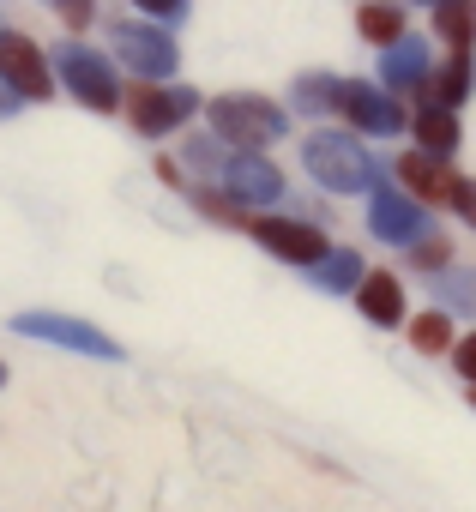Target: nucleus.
Segmentation results:
<instances>
[{"label":"nucleus","mask_w":476,"mask_h":512,"mask_svg":"<svg viewBox=\"0 0 476 512\" xmlns=\"http://www.w3.org/2000/svg\"><path fill=\"white\" fill-rule=\"evenodd\" d=\"M362 278H368V266H362V253H350V247H332L320 266H308V284H314V290H326V296H344V290L356 296V284H362Z\"/></svg>","instance_id":"nucleus-18"},{"label":"nucleus","mask_w":476,"mask_h":512,"mask_svg":"<svg viewBox=\"0 0 476 512\" xmlns=\"http://www.w3.org/2000/svg\"><path fill=\"white\" fill-rule=\"evenodd\" d=\"M356 314H362L368 326H380V332L404 326V284H398L392 272H368V278L356 284Z\"/></svg>","instance_id":"nucleus-14"},{"label":"nucleus","mask_w":476,"mask_h":512,"mask_svg":"<svg viewBox=\"0 0 476 512\" xmlns=\"http://www.w3.org/2000/svg\"><path fill=\"white\" fill-rule=\"evenodd\" d=\"M139 13H151V19H163V25H175L181 13H187V0H133Z\"/></svg>","instance_id":"nucleus-26"},{"label":"nucleus","mask_w":476,"mask_h":512,"mask_svg":"<svg viewBox=\"0 0 476 512\" xmlns=\"http://www.w3.org/2000/svg\"><path fill=\"white\" fill-rule=\"evenodd\" d=\"M19 332H25V338H49V344H67V350H79V356H97V362H115V356H121L115 338H103L97 326L67 320V314H19Z\"/></svg>","instance_id":"nucleus-9"},{"label":"nucleus","mask_w":476,"mask_h":512,"mask_svg":"<svg viewBox=\"0 0 476 512\" xmlns=\"http://www.w3.org/2000/svg\"><path fill=\"white\" fill-rule=\"evenodd\" d=\"M434 37L446 55H470L476 49V0H440L434 7Z\"/></svg>","instance_id":"nucleus-17"},{"label":"nucleus","mask_w":476,"mask_h":512,"mask_svg":"<svg viewBox=\"0 0 476 512\" xmlns=\"http://www.w3.org/2000/svg\"><path fill=\"white\" fill-rule=\"evenodd\" d=\"M338 115H344L356 133H368V139H392V133L410 127L404 103H398L386 85H368V79H344V85H338Z\"/></svg>","instance_id":"nucleus-4"},{"label":"nucleus","mask_w":476,"mask_h":512,"mask_svg":"<svg viewBox=\"0 0 476 512\" xmlns=\"http://www.w3.org/2000/svg\"><path fill=\"white\" fill-rule=\"evenodd\" d=\"M452 368H458V374L476 386V332H464V338L452 344Z\"/></svg>","instance_id":"nucleus-25"},{"label":"nucleus","mask_w":476,"mask_h":512,"mask_svg":"<svg viewBox=\"0 0 476 512\" xmlns=\"http://www.w3.org/2000/svg\"><path fill=\"white\" fill-rule=\"evenodd\" d=\"M223 187L242 205H278L284 199V169L266 163L260 151H229L223 157Z\"/></svg>","instance_id":"nucleus-8"},{"label":"nucleus","mask_w":476,"mask_h":512,"mask_svg":"<svg viewBox=\"0 0 476 512\" xmlns=\"http://www.w3.org/2000/svg\"><path fill=\"white\" fill-rule=\"evenodd\" d=\"M368 229H374V241L410 247V241H422V235H428V205L380 181V187L368 193Z\"/></svg>","instance_id":"nucleus-6"},{"label":"nucleus","mask_w":476,"mask_h":512,"mask_svg":"<svg viewBox=\"0 0 476 512\" xmlns=\"http://www.w3.org/2000/svg\"><path fill=\"white\" fill-rule=\"evenodd\" d=\"M356 31H362L368 43H380V49H392V43H404V37H410V31H404V13H398V7H386V0H368L362 19H356Z\"/></svg>","instance_id":"nucleus-21"},{"label":"nucleus","mask_w":476,"mask_h":512,"mask_svg":"<svg viewBox=\"0 0 476 512\" xmlns=\"http://www.w3.org/2000/svg\"><path fill=\"white\" fill-rule=\"evenodd\" d=\"M55 67H61V79H67V91H73L79 103H91V109H103V115L121 103V79H115V67H109L97 49H85V43H67Z\"/></svg>","instance_id":"nucleus-5"},{"label":"nucleus","mask_w":476,"mask_h":512,"mask_svg":"<svg viewBox=\"0 0 476 512\" xmlns=\"http://www.w3.org/2000/svg\"><path fill=\"white\" fill-rule=\"evenodd\" d=\"M13 109H19V91H13L7 79H0V115H13Z\"/></svg>","instance_id":"nucleus-29"},{"label":"nucleus","mask_w":476,"mask_h":512,"mask_svg":"<svg viewBox=\"0 0 476 512\" xmlns=\"http://www.w3.org/2000/svg\"><path fill=\"white\" fill-rule=\"evenodd\" d=\"M193 109H199V97H193L187 85H169V91H163V85H139V91L127 97V121H133L145 139H163V133H175V127H181Z\"/></svg>","instance_id":"nucleus-7"},{"label":"nucleus","mask_w":476,"mask_h":512,"mask_svg":"<svg viewBox=\"0 0 476 512\" xmlns=\"http://www.w3.org/2000/svg\"><path fill=\"white\" fill-rule=\"evenodd\" d=\"M115 55H121V67H133L145 79H169L181 67L175 61V43L157 25H115Z\"/></svg>","instance_id":"nucleus-10"},{"label":"nucleus","mask_w":476,"mask_h":512,"mask_svg":"<svg viewBox=\"0 0 476 512\" xmlns=\"http://www.w3.org/2000/svg\"><path fill=\"white\" fill-rule=\"evenodd\" d=\"M434 308L446 314H476V278L470 272H434Z\"/></svg>","instance_id":"nucleus-22"},{"label":"nucleus","mask_w":476,"mask_h":512,"mask_svg":"<svg viewBox=\"0 0 476 512\" xmlns=\"http://www.w3.org/2000/svg\"><path fill=\"white\" fill-rule=\"evenodd\" d=\"M404 332H410V350H416V356H452V344H458L446 308H428V314L404 320Z\"/></svg>","instance_id":"nucleus-19"},{"label":"nucleus","mask_w":476,"mask_h":512,"mask_svg":"<svg viewBox=\"0 0 476 512\" xmlns=\"http://www.w3.org/2000/svg\"><path fill=\"white\" fill-rule=\"evenodd\" d=\"M428 43L422 37H404V43H392V49H380V85L398 97V91H422V79H428Z\"/></svg>","instance_id":"nucleus-15"},{"label":"nucleus","mask_w":476,"mask_h":512,"mask_svg":"<svg viewBox=\"0 0 476 512\" xmlns=\"http://www.w3.org/2000/svg\"><path fill=\"white\" fill-rule=\"evenodd\" d=\"M0 386H7V368H0Z\"/></svg>","instance_id":"nucleus-30"},{"label":"nucleus","mask_w":476,"mask_h":512,"mask_svg":"<svg viewBox=\"0 0 476 512\" xmlns=\"http://www.w3.org/2000/svg\"><path fill=\"white\" fill-rule=\"evenodd\" d=\"M398 181H404V193L410 199H422L428 211H440V205H452V193H458V169L446 163V157H428V151H404L398 157Z\"/></svg>","instance_id":"nucleus-11"},{"label":"nucleus","mask_w":476,"mask_h":512,"mask_svg":"<svg viewBox=\"0 0 476 512\" xmlns=\"http://www.w3.org/2000/svg\"><path fill=\"white\" fill-rule=\"evenodd\" d=\"M55 13L79 31V25H91V13H97V0H55Z\"/></svg>","instance_id":"nucleus-27"},{"label":"nucleus","mask_w":476,"mask_h":512,"mask_svg":"<svg viewBox=\"0 0 476 512\" xmlns=\"http://www.w3.org/2000/svg\"><path fill=\"white\" fill-rule=\"evenodd\" d=\"M410 266H416L422 278H434V272H446V266H452V241H446L440 229H428L422 241H410Z\"/></svg>","instance_id":"nucleus-23"},{"label":"nucleus","mask_w":476,"mask_h":512,"mask_svg":"<svg viewBox=\"0 0 476 512\" xmlns=\"http://www.w3.org/2000/svg\"><path fill=\"white\" fill-rule=\"evenodd\" d=\"M205 121H211V139H223L229 151H266V145H278L284 127H290V115H284L272 97H254V91L211 97Z\"/></svg>","instance_id":"nucleus-2"},{"label":"nucleus","mask_w":476,"mask_h":512,"mask_svg":"<svg viewBox=\"0 0 476 512\" xmlns=\"http://www.w3.org/2000/svg\"><path fill=\"white\" fill-rule=\"evenodd\" d=\"M193 205H199L205 217H217V223H242V199H235L229 187H223V193H211V187H199V193H193Z\"/></svg>","instance_id":"nucleus-24"},{"label":"nucleus","mask_w":476,"mask_h":512,"mask_svg":"<svg viewBox=\"0 0 476 512\" xmlns=\"http://www.w3.org/2000/svg\"><path fill=\"white\" fill-rule=\"evenodd\" d=\"M452 211L476 229V181H458V193H452Z\"/></svg>","instance_id":"nucleus-28"},{"label":"nucleus","mask_w":476,"mask_h":512,"mask_svg":"<svg viewBox=\"0 0 476 512\" xmlns=\"http://www.w3.org/2000/svg\"><path fill=\"white\" fill-rule=\"evenodd\" d=\"M254 229V241L272 253V260H284V266H320L326 253H332V235L314 223V217H284V211H266V217H254L248 223Z\"/></svg>","instance_id":"nucleus-3"},{"label":"nucleus","mask_w":476,"mask_h":512,"mask_svg":"<svg viewBox=\"0 0 476 512\" xmlns=\"http://www.w3.org/2000/svg\"><path fill=\"white\" fill-rule=\"evenodd\" d=\"M470 404H476V386H470Z\"/></svg>","instance_id":"nucleus-32"},{"label":"nucleus","mask_w":476,"mask_h":512,"mask_svg":"<svg viewBox=\"0 0 476 512\" xmlns=\"http://www.w3.org/2000/svg\"><path fill=\"white\" fill-rule=\"evenodd\" d=\"M422 7H440V0H422Z\"/></svg>","instance_id":"nucleus-31"},{"label":"nucleus","mask_w":476,"mask_h":512,"mask_svg":"<svg viewBox=\"0 0 476 512\" xmlns=\"http://www.w3.org/2000/svg\"><path fill=\"white\" fill-rule=\"evenodd\" d=\"M410 139H416V151H428V157H452L458 139H464V127H458L452 109H416V115H410Z\"/></svg>","instance_id":"nucleus-16"},{"label":"nucleus","mask_w":476,"mask_h":512,"mask_svg":"<svg viewBox=\"0 0 476 512\" xmlns=\"http://www.w3.org/2000/svg\"><path fill=\"white\" fill-rule=\"evenodd\" d=\"M0 79H7L19 97H49L55 91V79L43 67V49L31 37H19V31H0Z\"/></svg>","instance_id":"nucleus-12"},{"label":"nucleus","mask_w":476,"mask_h":512,"mask_svg":"<svg viewBox=\"0 0 476 512\" xmlns=\"http://www.w3.org/2000/svg\"><path fill=\"white\" fill-rule=\"evenodd\" d=\"M302 169H308L326 193H374V187H380V163L368 157V145H362L356 133H338V127L308 133Z\"/></svg>","instance_id":"nucleus-1"},{"label":"nucleus","mask_w":476,"mask_h":512,"mask_svg":"<svg viewBox=\"0 0 476 512\" xmlns=\"http://www.w3.org/2000/svg\"><path fill=\"white\" fill-rule=\"evenodd\" d=\"M338 85L344 79H332V73H302L296 91H290L296 115H338Z\"/></svg>","instance_id":"nucleus-20"},{"label":"nucleus","mask_w":476,"mask_h":512,"mask_svg":"<svg viewBox=\"0 0 476 512\" xmlns=\"http://www.w3.org/2000/svg\"><path fill=\"white\" fill-rule=\"evenodd\" d=\"M470 85H476V67H470V55H446V61H434L428 67V79H422V109H452L458 115V103L470 97Z\"/></svg>","instance_id":"nucleus-13"}]
</instances>
